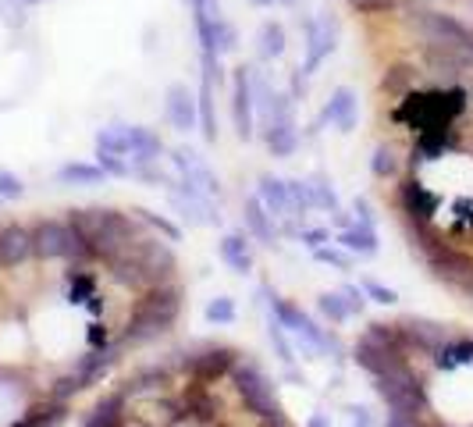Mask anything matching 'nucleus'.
Here are the masks:
<instances>
[{"label":"nucleus","mask_w":473,"mask_h":427,"mask_svg":"<svg viewBox=\"0 0 473 427\" xmlns=\"http://www.w3.org/2000/svg\"><path fill=\"white\" fill-rule=\"evenodd\" d=\"M68 221L79 228L93 264H107L111 256H118L121 249H128L143 236L139 221L128 210H115V207H79V210H68Z\"/></svg>","instance_id":"f257e3e1"},{"label":"nucleus","mask_w":473,"mask_h":427,"mask_svg":"<svg viewBox=\"0 0 473 427\" xmlns=\"http://www.w3.org/2000/svg\"><path fill=\"white\" fill-rule=\"evenodd\" d=\"M260 296H264V306H267V313L296 339L299 346L306 349V353H313V360H320V357H335L339 364H346V346H342V339L335 335V331H328V328H320L302 306H296L292 300H285V296H278L271 285H260Z\"/></svg>","instance_id":"f03ea898"},{"label":"nucleus","mask_w":473,"mask_h":427,"mask_svg":"<svg viewBox=\"0 0 473 427\" xmlns=\"http://www.w3.org/2000/svg\"><path fill=\"white\" fill-rule=\"evenodd\" d=\"M32 232V260L36 264H60V267H93V256L82 243L79 228L64 218H36L29 221Z\"/></svg>","instance_id":"7ed1b4c3"},{"label":"nucleus","mask_w":473,"mask_h":427,"mask_svg":"<svg viewBox=\"0 0 473 427\" xmlns=\"http://www.w3.org/2000/svg\"><path fill=\"white\" fill-rule=\"evenodd\" d=\"M374 392L388 406V417L420 421L427 413V377H420L410 360H395L385 374L370 377Z\"/></svg>","instance_id":"20e7f679"},{"label":"nucleus","mask_w":473,"mask_h":427,"mask_svg":"<svg viewBox=\"0 0 473 427\" xmlns=\"http://www.w3.org/2000/svg\"><path fill=\"white\" fill-rule=\"evenodd\" d=\"M228 381H232V388H236L242 410H246L253 421H267V417L285 413V406H282V399H278V381H271L267 370L256 364L249 353H242L236 360Z\"/></svg>","instance_id":"39448f33"},{"label":"nucleus","mask_w":473,"mask_h":427,"mask_svg":"<svg viewBox=\"0 0 473 427\" xmlns=\"http://www.w3.org/2000/svg\"><path fill=\"white\" fill-rule=\"evenodd\" d=\"M406 29L413 32L416 47H467V51H473V29L449 11H434V7L416 4L406 11Z\"/></svg>","instance_id":"423d86ee"},{"label":"nucleus","mask_w":473,"mask_h":427,"mask_svg":"<svg viewBox=\"0 0 473 427\" xmlns=\"http://www.w3.org/2000/svg\"><path fill=\"white\" fill-rule=\"evenodd\" d=\"M299 29H302V75H317V68L339 51V14L331 11H317V14H299Z\"/></svg>","instance_id":"0eeeda50"},{"label":"nucleus","mask_w":473,"mask_h":427,"mask_svg":"<svg viewBox=\"0 0 473 427\" xmlns=\"http://www.w3.org/2000/svg\"><path fill=\"white\" fill-rule=\"evenodd\" d=\"M168 164H172V175L181 185H189L192 192H199V196H207L214 203L225 200V185H221L218 172L210 168V161L199 150H192V146H172L168 150Z\"/></svg>","instance_id":"6e6552de"},{"label":"nucleus","mask_w":473,"mask_h":427,"mask_svg":"<svg viewBox=\"0 0 473 427\" xmlns=\"http://www.w3.org/2000/svg\"><path fill=\"white\" fill-rule=\"evenodd\" d=\"M40 395H43V388H36L25 370L0 364V427L14 424Z\"/></svg>","instance_id":"1a4fd4ad"},{"label":"nucleus","mask_w":473,"mask_h":427,"mask_svg":"<svg viewBox=\"0 0 473 427\" xmlns=\"http://www.w3.org/2000/svg\"><path fill=\"white\" fill-rule=\"evenodd\" d=\"M164 192H168L172 210L189 228H221V203L192 192L189 185H181L178 179H172V182L164 185Z\"/></svg>","instance_id":"9d476101"},{"label":"nucleus","mask_w":473,"mask_h":427,"mask_svg":"<svg viewBox=\"0 0 473 427\" xmlns=\"http://www.w3.org/2000/svg\"><path fill=\"white\" fill-rule=\"evenodd\" d=\"M395 203H399V214L406 218V228H431L434 214L441 207V196L431 185L420 182V175H410L406 182L399 185Z\"/></svg>","instance_id":"9b49d317"},{"label":"nucleus","mask_w":473,"mask_h":427,"mask_svg":"<svg viewBox=\"0 0 473 427\" xmlns=\"http://www.w3.org/2000/svg\"><path fill=\"white\" fill-rule=\"evenodd\" d=\"M232 128H236L238 143H253L256 139V104H253V82H249V64L232 68Z\"/></svg>","instance_id":"f8f14e48"},{"label":"nucleus","mask_w":473,"mask_h":427,"mask_svg":"<svg viewBox=\"0 0 473 427\" xmlns=\"http://www.w3.org/2000/svg\"><path fill=\"white\" fill-rule=\"evenodd\" d=\"M121 132H125V146H128V164H132V179L153 164H161V157L168 153L164 139L146 128V125H125L121 122Z\"/></svg>","instance_id":"ddd939ff"},{"label":"nucleus","mask_w":473,"mask_h":427,"mask_svg":"<svg viewBox=\"0 0 473 427\" xmlns=\"http://www.w3.org/2000/svg\"><path fill=\"white\" fill-rule=\"evenodd\" d=\"M399 328H403V339H406L410 357H413V353H420V357H434V349L445 346V342L456 335L449 324L431 320V317H403Z\"/></svg>","instance_id":"4468645a"},{"label":"nucleus","mask_w":473,"mask_h":427,"mask_svg":"<svg viewBox=\"0 0 473 427\" xmlns=\"http://www.w3.org/2000/svg\"><path fill=\"white\" fill-rule=\"evenodd\" d=\"M32 232L25 221H4L0 225V274L32 267Z\"/></svg>","instance_id":"2eb2a0df"},{"label":"nucleus","mask_w":473,"mask_h":427,"mask_svg":"<svg viewBox=\"0 0 473 427\" xmlns=\"http://www.w3.org/2000/svg\"><path fill=\"white\" fill-rule=\"evenodd\" d=\"M320 125H331L335 132H342V135H349L356 132V125H359V97H356L353 86H335L331 89V97L324 100V107H320Z\"/></svg>","instance_id":"dca6fc26"},{"label":"nucleus","mask_w":473,"mask_h":427,"mask_svg":"<svg viewBox=\"0 0 473 427\" xmlns=\"http://www.w3.org/2000/svg\"><path fill=\"white\" fill-rule=\"evenodd\" d=\"M164 118H168V125H172L175 132H181V135H189V132L199 128L196 93H192L185 82H172V86L164 89Z\"/></svg>","instance_id":"f3484780"},{"label":"nucleus","mask_w":473,"mask_h":427,"mask_svg":"<svg viewBox=\"0 0 473 427\" xmlns=\"http://www.w3.org/2000/svg\"><path fill=\"white\" fill-rule=\"evenodd\" d=\"M253 239L246 236V228H236V232H225L221 239H218V256H221V264L238 274V278H246V274H253L256 271V249H253Z\"/></svg>","instance_id":"a211bd4d"},{"label":"nucleus","mask_w":473,"mask_h":427,"mask_svg":"<svg viewBox=\"0 0 473 427\" xmlns=\"http://www.w3.org/2000/svg\"><path fill=\"white\" fill-rule=\"evenodd\" d=\"M242 228H246V236L253 239L256 246H264V249H274L278 246V221L260 207V200L249 192V196H242Z\"/></svg>","instance_id":"6ab92c4d"},{"label":"nucleus","mask_w":473,"mask_h":427,"mask_svg":"<svg viewBox=\"0 0 473 427\" xmlns=\"http://www.w3.org/2000/svg\"><path fill=\"white\" fill-rule=\"evenodd\" d=\"M253 196L260 200V207H264L278 225L292 218V200H289V185H285V179L264 172V175L256 179V192H253Z\"/></svg>","instance_id":"aec40b11"},{"label":"nucleus","mask_w":473,"mask_h":427,"mask_svg":"<svg viewBox=\"0 0 473 427\" xmlns=\"http://www.w3.org/2000/svg\"><path fill=\"white\" fill-rule=\"evenodd\" d=\"M256 135L264 139V146H267V153H271V157H278V161H289V157H296L299 143H302V135H299V122H296V118H282V122L264 125V128H260Z\"/></svg>","instance_id":"412c9836"},{"label":"nucleus","mask_w":473,"mask_h":427,"mask_svg":"<svg viewBox=\"0 0 473 427\" xmlns=\"http://www.w3.org/2000/svg\"><path fill=\"white\" fill-rule=\"evenodd\" d=\"M431 364H434L438 374H452V370L473 367V335H452L445 346L434 349Z\"/></svg>","instance_id":"4be33fe9"},{"label":"nucleus","mask_w":473,"mask_h":427,"mask_svg":"<svg viewBox=\"0 0 473 427\" xmlns=\"http://www.w3.org/2000/svg\"><path fill=\"white\" fill-rule=\"evenodd\" d=\"M335 246L346 249L353 260H374L381 253V236H377V228L349 225L346 232H335Z\"/></svg>","instance_id":"5701e85b"},{"label":"nucleus","mask_w":473,"mask_h":427,"mask_svg":"<svg viewBox=\"0 0 473 427\" xmlns=\"http://www.w3.org/2000/svg\"><path fill=\"white\" fill-rule=\"evenodd\" d=\"M196 111H199V128H196V132L203 135L207 146H214L218 135H221V128H218V86L207 82V79H199V89H196Z\"/></svg>","instance_id":"b1692460"},{"label":"nucleus","mask_w":473,"mask_h":427,"mask_svg":"<svg viewBox=\"0 0 473 427\" xmlns=\"http://www.w3.org/2000/svg\"><path fill=\"white\" fill-rule=\"evenodd\" d=\"M289 51V36H285V25L274 22V18H264L260 29H256V58L264 64H274L285 58Z\"/></svg>","instance_id":"393cba45"},{"label":"nucleus","mask_w":473,"mask_h":427,"mask_svg":"<svg viewBox=\"0 0 473 427\" xmlns=\"http://www.w3.org/2000/svg\"><path fill=\"white\" fill-rule=\"evenodd\" d=\"M420 79H423V71H420V64H392L388 71H385V79H381V89L388 93V97H395V100H403V97H410L416 93V86H420Z\"/></svg>","instance_id":"a878e982"},{"label":"nucleus","mask_w":473,"mask_h":427,"mask_svg":"<svg viewBox=\"0 0 473 427\" xmlns=\"http://www.w3.org/2000/svg\"><path fill=\"white\" fill-rule=\"evenodd\" d=\"M349 357H353V364L359 367L366 377H377V374H385L388 367L395 364V357H388L385 349H377V346H374L370 339H363V335H359V339L353 342Z\"/></svg>","instance_id":"bb28decb"},{"label":"nucleus","mask_w":473,"mask_h":427,"mask_svg":"<svg viewBox=\"0 0 473 427\" xmlns=\"http://www.w3.org/2000/svg\"><path fill=\"white\" fill-rule=\"evenodd\" d=\"M399 172H403L399 150H395L392 143H377V146L370 150V175H374L377 182H392V179H399Z\"/></svg>","instance_id":"cd10ccee"},{"label":"nucleus","mask_w":473,"mask_h":427,"mask_svg":"<svg viewBox=\"0 0 473 427\" xmlns=\"http://www.w3.org/2000/svg\"><path fill=\"white\" fill-rule=\"evenodd\" d=\"M60 185H104L107 175L97 168V161H68L58 168Z\"/></svg>","instance_id":"c85d7f7f"},{"label":"nucleus","mask_w":473,"mask_h":427,"mask_svg":"<svg viewBox=\"0 0 473 427\" xmlns=\"http://www.w3.org/2000/svg\"><path fill=\"white\" fill-rule=\"evenodd\" d=\"M306 182H310V192H313V207H317V210H328V214H331V210H339V207H342V196H339V189H335V182H331L324 172H313Z\"/></svg>","instance_id":"c756f323"},{"label":"nucleus","mask_w":473,"mask_h":427,"mask_svg":"<svg viewBox=\"0 0 473 427\" xmlns=\"http://www.w3.org/2000/svg\"><path fill=\"white\" fill-rule=\"evenodd\" d=\"M317 313H320L328 324H346V320H353V310H349V300L342 296V289L320 292V296H317Z\"/></svg>","instance_id":"7c9ffc66"},{"label":"nucleus","mask_w":473,"mask_h":427,"mask_svg":"<svg viewBox=\"0 0 473 427\" xmlns=\"http://www.w3.org/2000/svg\"><path fill=\"white\" fill-rule=\"evenodd\" d=\"M128 214H132V218H135V221H139L143 228H153L157 236H164L168 243H178V239H181V228H178L175 221H168L164 214H157V210H146V207H132Z\"/></svg>","instance_id":"2f4dec72"},{"label":"nucleus","mask_w":473,"mask_h":427,"mask_svg":"<svg viewBox=\"0 0 473 427\" xmlns=\"http://www.w3.org/2000/svg\"><path fill=\"white\" fill-rule=\"evenodd\" d=\"M203 320L210 324V328H228V324H236L238 320V306L232 296H214V300H207L203 306Z\"/></svg>","instance_id":"473e14b6"},{"label":"nucleus","mask_w":473,"mask_h":427,"mask_svg":"<svg viewBox=\"0 0 473 427\" xmlns=\"http://www.w3.org/2000/svg\"><path fill=\"white\" fill-rule=\"evenodd\" d=\"M289 185V200H292V218L296 221H306V214H313V192H310V182L306 179H285Z\"/></svg>","instance_id":"72a5a7b5"},{"label":"nucleus","mask_w":473,"mask_h":427,"mask_svg":"<svg viewBox=\"0 0 473 427\" xmlns=\"http://www.w3.org/2000/svg\"><path fill=\"white\" fill-rule=\"evenodd\" d=\"M238 51V29H236V22L225 14L221 22H218V29H214V54L218 58H232Z\"/></svg>","instance_id":"f704fd0d"},{"label":"nucleus","mask_w":473,"mask_h":427,"mask_svg":"<svg viewBox=\"0 0 473 427\" xmlns=\"http://www.w3.org/2000/svg\"><path fill=\"white\" fill-rule=\"evenodd\" d=\"M310 256H313L317 264H324V267H335V271H349V267H353V256H349L346 249H339L335 243L310 249Z\"/></svg>","instance_id":"c9c22d12"},{"label":"nucleus","mask_w":473,"mask_h":427,"mask_svg":"<svg viewBox=\"0 0 473 427\" xmlns=\"http://www.w3.org/2000/svg\"><path fill=\"white\" fill-rule=\"evenodd\" d=\"M359 289L366 292V300H370V303H381V306L399 303V292H395V289H388V285H385V282H377V278H359Z\"/></svg>","instance_id":"e433bc0d"},{"label":"nucleus","mask_w":473,"mask_h":427,"mask_svg":"<svg viewBox=\"0 0 473 427\" xmlns=\"http://www.w3.org/2000/svg\"><path fill=\"white\" fill-rule=\"evenodd\" d=\"M22 196H25V182H22V175L0 168V200H4V203H14V200H22Z\"/></svg>","instance_id":"4c0bfd02"},{"label":"nucleus","mask_w":473,"mask_h":427,"mask_svg":"<svg viewBox=\"0 0 473 427\" xmlns=\"http://www.w3.org/2000/svg\"><path fill=\"white\" fill-rule=\"evenodd\" d=\"M403 0H349V7H353L356 14H388V11H395Z\"/></svg>","instance_id":"58836bf2"},{"label":"nucleus","mask_w":473,"mask_h":427,"mask_svg":"<svg viewBox=\"0 0 473 427\" xmlns=\"http://www.w3.org/2000/svg\"><path fill=\"white\" fill-rule=\"evenodd\" d=\"M299 243L306 246V249H317V246L335 243V236H331V228H310V225H302L299 228Z\"/></svg>","instance_id":"ea45409f"},{"label":"nucleus","mask_w":473,"mask_h":427,"mask_svg":"<svg viewBox=\"0 0 473 427\" xmlns=\"http://www.w3.org/2000/svg\"><path fill=\"white\" fill-rule=\"evenodd\" d=\"M353 218H356V225H366V228H377V214H374V207H370V200L366 196H356L353 200Z\"/></svg>","instance_id":"a19ab883"},{"label":"nucleus","mask_w":473,"mask_h":427,"mask_svg":"<svg viewBox=\"0 0 473 427\" xmlns=\"http://www.w3.org/2000/svg\"><path fill=\"white\" fill-rule=\"evenodd\" d=\"M306 89H310V75H302V68L296 64V68L289 71V89H285V93H289L296 104H302V100H306Z\"/></svg>","instance_id":"79ce46f5"},{"label":"nucleus","mask_w":473,"mask_h":427,"mask_svg":"<svg viewBox=\"0 0 473 427\" xmlns=\"http://www.w3.org/2000/svg\"><path fill=\"white\" fill-rule=\"evenodd\" d=\"M342 296L349 300V310H353V317H359V313L366 310V303H370V300H366V292H363L359 285H353V282H349V285H342Z\"/></svg>","instance_id":"37998d69"},{"label":"nucleus","mask_w":473,"mask_h":427,"mask_svg":"<svg viewBox=\"0 0 473 427\" xmlns=\"http://www.w3.org/2000/svg\"><path fill=\"white\" fill-rule=\"evenodd\" d=\"M346 417H349V427H377L374 413L366 406H346Z\"/></svg>","instance_id":"c03bdc74"},{"label":"nucleus","mask_w":473,"mask_h":427,"mask_svg":"<svg viewBox=\"0 0 473 427\" xmlns=\"http://www.w3.org/2000/svg\"><path fill=\"white\" fill-rule=\"evenodd\" d=\"M331 225H335L339 232H346L349 225H356L353 210H342V207H339V210H331Z\"/></svg>","instance_id":"a18cd8bd"},{"label":"nucleus","mask_w":473,"mask_h":427,"mask_svg":"<svg viewBox=\"0 0 473 427\" xmlns=\"http://www.w3.org/2000/svg\"><path fill=\"white\" fill-rule=\"evenodd\" d=\"M302 427H331V417H328L324 410H313V413L306 417V424Z\"/></svg>","instance_id":"49530a36"},{"label":"nucleus","mask_w":473,"mask_h":427,"mask_svg":"<svg viewBox=\"0 0 473 427\" xmlns=\"http://www.w3.org/2000/svg\"><path fill=\"white\" fill-rule=\"evenodd\" d=\"M260 427H292V421L285 417V413H278V417H267V421H256Z\"/></svg>","instance_id":"de8ad7c7"},{"label":"nucleus","mask_w":473,"mask_h":427,"mask_svg":"<svg viewBox=\"0 0 473 427\" xmlns=\"http://www.w3.org/2000/svg\"><path fill=\"white\" fill-rule=\"evenodd\" d=\"M385 427H420V421H406V417H388Z\"/></svg>","instance_id":"09e8293b"},{"label":"nucleus","mask_w":473,"mask_h":427,"mask_svg":"<svg viewBox=\"0 0 473 427\" xmlns=\"http://www.w3.org/2000/svg\"><path fill=\"white\" fill-rule=\"evenodd\" d=\"M246 4H249V7H256V11H267V7H274L278 0H246Z\"/></svg>","instance_id":"8fccbe9b"},{"label":"nucleus","mask_w":473,"mask_h":427,"mask_svg":"<svg viewBox=\"0 0 473 427\" xmlns=\"http://www.w3.org/2000/svg\"><path fill=\"white\" fill-rule=\"evenodd\" d=\"M18 4H22L25 11H29V7H40V4H47V0H18Z\"/></svg>","instance_id":"3c124183"},{"label":"nucleus","mask_w":473,"mask_h":427,"mask_svg":"<svg viewBox=\"0 0 473 427\" xmlns=\"http://www.w3.org/2000/svg\"><path fill=\"white\" fill-rule=\"evenodd\" d=\"M278 4H282V7H299L302 0H278Z\"/></svg>","instance_id":"603ef678"}]
</instances>
